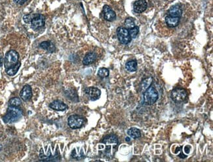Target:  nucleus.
<instances>
[{"label":"nucleus","mask_w":213,"mask_h":162,"mask_svg":"<svg viewBox=\"0 0 213 162\" xmlns=\"http://www.w3.org/2000/svg\"><path fill=\"white\" fill-rule=\"evenodd\" d=\"M22 112L21 109H19L18 107L9 106L7 114L3 119L6 123L12 124L20 119V118L22 117Z\"/></svg>","instance_id":"1"},{"label":"nucleus","mask_w":213,"mask_h":162,"mask_svg":"<svg viewBox=\"0 0 213 162\" xmlns=\"http://www.w3.org/2000/svg\"><path fill=\"white\" fill-rule=\"evenodd\" d=\"M158 93L154 87H150L144 93V103L146 105L154 104L158 99Z\"/></svg>","instance_id":"2"},{"label":"nucleus","mask_w":213,"mask_h":162,"mask_svg":"<svg viewBox=\"0 0 213 162\" xmlns=\"http://www.w3.org/2000/svg\"><path fill=\"white\" fill-rule=\"evenodd\" d=\"M19 55L14 50H11L6 54L4 60L5 68L6 69L11 68L18 63Z\"/></svg>","instance_id":"3"},{"label":"nucleus","mask_w":213,"mask_h":162,"mask_svg":"<svg viewBox=\"0 0 213 162\" xmlns=\"http://www.w3.org/2000/svg\"><path fill=\"white\" fill-rule=\"evenodd\" d=\"M187 96L186 91L182 88L175 89L171 92V97L172 100L176 103H182L186 100Z\"/></svg>","instance_id":"4"},{"label":"nucleus","mask_w":213,"mask_h":162,"mask_svg":"<svg viewBox=\"0 0 213 162\" xmlns=\"http://www.w3.org/2000/svg\"><path fill=\"white\" fill-rule=\"evenodd\" d=\"M84 118L78 115H70L68 119L69 127L72 129H77L82 128L84 124Z\"/></svg>","instance_id":"5"},{"label":"nucleus","mask_w":213,"mask_h":162,"mask_svg":"<svg viewBox=\"0 0 213 162\" xmlns=\"http://www.w3.org/2000/svg\"><path fill=\"white\" fill-rule=\"evenodd\" d=\"M118 38L121 43L126 45L131 41V37L129 34V30L123 27H119L117 29Z\"/></svg>","instance_id":"6"},{"label":"nucleus","mask_w":213,"mask_h":162,"mask_svg":"<svg viewBox=\"0 0 213 162\" xmlns=\"http://www.w3.org/2000/svg\"><path fill=\"white\" fill-rule=\"evenodd\" d=\"M31 24L32 28L34 30L43 27L45 25V17L43 15L40 14H34Z\"/></svg>","instance_id":"7"},{"label":"nucleus","mask_w":213,"mask_h":162,"mask_svg":"<svg viewBox=\"0 0 213 162\" xmlns=\"http://www.w3.org/2000/svg\"><path fill=\"white\" fill-rule=\"evenodd\" d=\"M85 93L89 96L90 100L93 101L98 100L100 98V95H101L100 90L98 89V88L93 87L87 88L85 89Z\"/></svg>","instance_id":"8"},{"label":"nucleus","mask_w":213,"mask_h":162,"mask_svg":"<svg viewBox=\"0 0 213 162\" xmlns=\"http://www.w3.org/2000/svg\"><path fill=\"white\" fill-rule=\"evenodd\" d=\"M104 18L107 21H114L116 18V14L108 6H104L103 7Z\"/></svg>","instance_id":"9"},{"label":"nucleus","mask_w":213,"mask_h":162,"mask_svg":"<svg viewBox=\"0 0 213 162\" xmlns=\"http://www.w3.org/2000/svg\"><path fill=\"white\" fill-rule=\"evenodd\" d=\"M20 97L24 101H28L31 99L32 97L31 87L28 85L24 86L21 93H20Z\"/></svg>","instance_id":"10"},{"label":"nucleus","mask_w":213,"mask_h":162,"mask_svg":"<svg viewBox=\"0 0 213 162\" xmlns=\"http://www.w3.org/2000/svg\"><path fill=\"white\" fill-rule=\"evenodd\" d=\"M147 2L146 0H138L134 3V11L137 13H143L147 9Z\"/></svg>","instance_id":"11"},{"label":"nucleus","mask_w":213,"mask_h":162,"mask_svg":"<svg viewBox=\"0 0 213 162\" xmlns=\"http://www.w3.org/2000/svg\"><path fill=\"white\" fill-rule=\"evenodd\" d=\"M50 108L57 111H64L67 108V105L60 100H54L49 105Z\"/></svg>","instance_id":"12"},{"label":"nucleus","mask_w":213,"mask_h":162,"mask_svg":"<svg viewBox=\"0 0 213 162\" xmlns=\"http://www.w3.org/2000/svg\"><path fill=\"white\" fill-rule=\"evenodd\" d=\"M168 14L169 16L180 18L182 16V8L180 7V6H179V5H175V6L171 7L169 9Z\"/></svg>","instance_id":"13"},{"label":"nucleus","mask_w":213,"mask_h":162,"mask_svg":"<svg viewBox=\"0 0 213 162\" xmlns=\"http://www.w3.org/2000/svg\"><path fill=\"white\" fill-rule=\"evenodd\" d=\"M102 143H104L106 146L114 145V146H117V145L118 144V139L116 136L113 135H110L106 136V137L103 139Z\"/></svg>","instance_id":"14"},{"label":"nucleus","mask_w":213,"mask_h":162,"mask_svg":"<svg viewBox=\"0 0 213 162\" xmlns=\"http://www.w3.org/2000/svg\"><path fill=\"white\" fill-rule=\"evenodd\" d=\"M165 22L169 27L175 28L179 25L180 22V18L171 17L169 15V16H167L165 17Z\"/></svg>","instance_id":"15"},{"label":"nucleus","mask_w":213,"mask_h":162,"mask_svg":"<svg viewBox=\"0 0 213 162\" xmlns=\"http://www.w3.org/2000/svg\"><path fill=\"white\" fill-rule=\"evenodd\" d=\"M96 59V55L94 53H89L87 55H85V57L83 59V64L84 65H89L93 63Z\"/></svg>","instance_id":"16"},{"label":"nucleus","mask_w":213,"mask_h":162,"mask_svg":"<svg viewBox=\"0 0 213 162\" xmlns=\"http://www.w3.org/2000/svg\"><path fill=\"white\" fill-rule=\"evenodd\" d=\"M40 47L41 48L45 49L48 51L53 53L55 51V46L54 45V44L50 42H43L41 44H40Z\"/></svg>","instance_id":"17"},{"label":"nucleus","mask_w":213,"mask_h":162,"mask_svg":"<svg viewBox=\"0 0 213 162\" xmlns=\"http://www.w3.org/2000/svg\"><path fill=\"white\" fill-rule=\"evenodd\" d=\"M152 82H153V78H152L151 77L144 79L143 82H142L141 85H140L141 91L144 92L147 89H148L150 87Z\"/></svg>","instance_id":"18"},{"label":"nucleus","mask_w":213,"mask_h":162,"mask_svg":"<svg viewBox=\"0 0 213 162\" xmlns=\"http://www.w3.org/2000/svg\"><path fill=\"white\" fill-rule=\"evenodd\" d=\"M127 134L131 136V138L134 139H139L141 136V133L139 129L135 128H132L129 129L127 131Z\"/></svg>","instance_id":"19"},{"label":"nucleus","mask_w":213,"mask_h":162,"mask_svg":"<svg viewBox=\"0 0 213 162\" xmlns=\"http://www.w3.org/2000/svg\"><path fill=\"white\" fill-rule=\"evenodd\" d=\"M125 68L129 72H135L136 68H137V63H136V60H130V61L126 63Z\"/></svg>","instance_id":"20"},{"label":"nucleus","mask_w":213,"mask_h":162,"mask_svg":"<svg viewBox=\"0 0 213 162\" xmlns=\"http://www.w3.org/2000/svg\"><path fill=\"white\" fill-rule=\"evenodd\" d=\"M21 63H18L16 65H14V67L9 68L6 69V72L9 75H11V76H13V75H14L17 73V72L19 70V68L21 67Z\"/></svg>","instance_id":"21"},{"label":"nucleus","mask_w":213,"mask_h":162,"mask_svg":"<svg viewBox=\"0 0 213 162\" xmlns=\"http://www.w3.org/2000/svg\"><path fill=\"white\" fill-rule=\"evenodd\" d=\"M22 104V101L18 97H14L9 100V104L11 106H14V107H18Z\"/></svg>","instance_id":"22"},{"label":"nucleus","mask_w":213,"mask_h":162,"mask_svg":"<svg viewBox=\"0 0 213 162\" xmlns=\"http://www.w3.org/2000/svg\"><path fill=\"white\" fill-rule=\"evenodd\" d=\"M98 75L102 78L108 77L109 75V70L107 68H101L98 71Z\"/></svg>","instance_id":"23"},{"label":"nucleus","mask_w":213,"mask_h":162,"mask_svg":"<svg viewBox=\"0 0 213 162\" xmlns=\"http://www.w3.org/2000/svg\"><path fill=\"white\" fill-rule=\"evenodd\" d=\"M125 25L126 26V28L129 30L133 28L135 26V22L133 21V20L131 18H127L125 20Z\"/></svg>","instance_id":"24"},{"label":"nucleus","mask_w":213,"mask_h":162,"mask_svg":"<svg viewBox=\"0 0 213 162\" xmlns=\"http://www.w3.org/2000/svg\"><path fill=\"white\" fill-rule=\"evenodd\" d=\"M129 34L131 35V38H135L139 32V28L138 26H135L133 28L130 29L129 30Z\"/></svg>","instance_id":"25"},{"label":"nucleus","mask_w":213,"mask_h":162,"mask_svg":"<svg viewBox=\"0 0 213 162\" xmlns=\"http://www.w3.org/2000/svg\"><path fill=\"white\" fill-rule=\"evenodd\" d=\"M33 16H34V14H26V15H25V16L23 17L24 21L26 23L31 22L32 19L33 18Z\"/></svg>","instance_id":"26"},{"label":"nucleus","mask_w":213,"mask_h":162,"mask_svg":"<svg viewBox=\"0 0 213 162\" xmlns=\"http://www.w3.org/2000/svg\"><path fill=\"white\" fill-rule=\"evenodd\" d=\"M28 0H14V2L18 5H23L25 2H26Z\"/></svg>","instance_id":"27"},{"label":"nucleus","mask_w":213,"mask_h":162,"mask_svg":"<svg viewBox=\"0 0 213 162\" xmlns=\"http://www.w3.org/2000/svg\"><path fill=\"white\" fill-rule=\"evenodd\" d=\"M190 146H186V147L184 148V152L187 154H188L190 152Z\"/></svg>","instance_id":"28"},{"label":"nucleus","mask_w":213,"mask_h":162,"mask_svg":"<svg viewBox=\"0 0 213 162\" xmlns=\"http://www.w3.org/2000/svg\"><path fill=\"white\" fill-rule=\"evenodd\" d=\"M3 59L2 57H0V67H2V66L3 64Z\"/></svg>","instance_id":"29"},{"label":"nucleus","mask_w":213,"mask_h":162,"mask_svg":"<svg viewBox=\"0 0 213 162\" xmlns=\"http://www.w3.org/2000/svg\"><path fill=\"white\" fill-rule=\"evenodd\" d=\"M125 140H126L127 141H128V142H129V141H130V138H129V137H127V138L125 139Z\"/></svg>","instance_id":"30"},{"label":"nucleus","mask_w":213,"mask_h":162,"mask_svg":"<svg viewBox=\"0 0 213 162\" xmlns=\"http://www.w3.org/2000/svg\"><path fill=\"white\" fill-rule=\"evenodd\" d=\"M2 146L1 144H0V151L2 150Z\"/></svg>","instance_id":"31"}]
</instances>
